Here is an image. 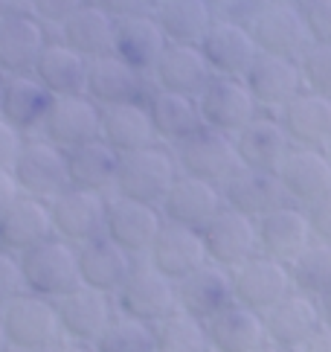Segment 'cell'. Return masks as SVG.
<instances>
[{
    "instance_id": "cell-1",
    "label": "cell",
    "mask_w": 331,
    "mask_h": 352,
    "mask_svg": "<svg viewBox=\"0 0 331 352\" xmlns=\"http://www.w3.org/2000/svg\"><path fill=\"white\" fill-rule=\"evenodd\" d=\"M177 175H181V169H177L172 146L151 143V146L137 148V152L119 155V172H117L113 195L160 207L166 192L177 181Z\"/></svg>"
},
{
    "instance_id": "cell-2",
    "label": "cell",
    "mask_w": 331,
    "mask_h": 352,
    "mask_svg": "<svg viewBox=\"0 0 331 352\" xmlns=\"http://www.w3.org/2000/svg\"><path fill=\"white\" fill-rule=\"evenodd\" d=\"M18 259H21V274H23V288L38 297L61 300L73 288L82 285L79 250H76V245L65 242L58 236H49L41 245L23 250Z\"/></svg>"
},
{
    "instance_id": "cell-3",
    "label": "cell",
    "mask_w": 331,
    "mask_h": 352,
    "mask_svg": "<svg viewBox=\"0 0 331 352\" xmlns=\"http://www.w3.org/2000/svg\"><path fill=\"white\" fill-rule=\"evenodd\" d=\"M0 320H3V332L9 338V346L49 352L65 341L56 300L38 297L32 292H21L18 297H12L9 303L0 309Z\"/></svg>"
},
{
    "instance_id": "cell-4",
    "label": "cell",
    "mask_w": 331,
    "mask_h": 352,
    "mask_svg": "<svg viewBox=\"0 0 331 352\" xmlns=\"http://www.w3.org/2000/svg\"><path fill=\"white\" fill-rule=\"evenodd\" d=\"M12 175L18 181L21 195L41 201H53L58 192H65L70 186L65 148L44 140L41 134H30L23 140L15 163H12Z\"/></svg>"
},
{
    "instance_id": "cell-5",
    "label": "cell",
    "mask_w": 331,
    "mask_h": 352,
    "mask_svg": "<svg viewBox=\"0 0 331 352\" xmlns=\"http://www.w3.org/2000/svg\"><path fill=\"white\" fill-rule=\"evenodd\" d=\"M172 152L181 175H192V178L218 184V186L241 166L236 152V137L215 131L209 125H201L198 131L183 137L181 143H174Z\"/></svg>"
},
{
    "instance_id": "cell-6",
    "label": "cell",
    "mask_w": 331,
    "mask_h": 352,
    "mask_svg": "<svg viewBox=\"0 0 331 352\" xmlns=\"http://www.w3.org/2000/svg\"><path fill=\"white\" fill-rule=\"evenodd\" d=\"M113 303L119 311L155 326L163 318H169L172 311H177L174 280L160 274L148 259H137L131 274L119 285V292L113 294Z\"/></svg>"
},
{
    "instance_id": "cell-7",
    "label": "cell",
    "mask_w": 331,
    "mask_h": 352,
    "mask_svg": "<svg viewBox=\"0 0 331 352\" xmlns=\"http://www.w3.org/2000/svg\"><path fill=\"white\" fill-rule=\"evenodd\" d=\"M49 216H53V230L58 239L70 245H84L96 236H105L108 219V195L93 190H79L67 186L49 201Z\"/></svg>"
},
{
    "instance_id": "cell-8",
    "label": "cell",
    "mask_w": 331,
    "mask_h": 352,
    "mask_svg": "<svg viewBox=\"0 0 331 352\" xmlns=\"http://www.w3.org/2000/svg\"><path fill=\"white\" fill-rule=\"evenodd\" d=\"M294 292V280H290V265L276 256L259 254L250 256L247 262H241L238 268H233V294L241 306L256 309L264 314L267 309H273L279 300H285Z\"/></svg>"
},
{
    "instance_id": "cell-9",
    "label": "cell",
    "mask_w": 331,
    "mask_h": 352,
    "mask_svg": "<svg viewBox=\"0 0 331 352\" xmlns=\"http://www.w3.org/2000/svg\"><path fill=\"white\" fill-rule=\"evenodd\" d=\"M151 91H155L151 76L139 73L119 56L108 53V56L87 61L84 94L91 96L99 108L122 105V102H146Z\"/></svg>"
},
{
    "instance_id": "cell-10",
    "label": "cell",
    "mask_w": 331,
    "mask_h": 352,
    "mask_svg": "<svg viewBox=\"0 0 331 352\" xmlns=\"http://www.w3.org/2000/svg\"><path fill=\"white\" fill-rule=\"evenodd\" d=\"M163 212L155 204H143L134 198L108 195V219H105V236L113 239L122 250H128L134 259H146L151 245L163 228Z\"/></svg>"
},
{
    "instance_id": "cell-11",
    "label": "cell",
    "mask_w": 331,
    "mask_h": 352,
    "mask_svg": "<svg viewBox=\"0 0 331 352\" xmlns=\"http://www.w3.org/2000/svg\"><path fill=\"white\" fill-rule=\"evenodd\" d=\"M198 108L203 125L233 137L259 114L250 87L244 85V79L236 76H212L207 87L198 94Z\"/></svg>"
},
{
    "instance_id": "cell-12",
    "label": "cell",
    "mask_w": 331,
    "mask_h": 352,
    "mask_svg": "<svg viewBox=\"0 0 331 352\" xmlns=\"http://www.w3.org/2000/svg\"><path fill=\"white\" fill-rule=\"evenodd\" d=\"M247 27L259 53L299 58L311 44L299 3H264Z\"/></svg>"
},
{
    "instance_id": "cell-13",
    "label": "cell",
    "mask_w": 331,
    "mask_h": 352,
    "mask_svg": "<svg viewBox=\"0 0 331 352\" xmlns=\"http://www.w3.org/2000/svg\"><path fill=\"white\" fill-rule=\"evenodd\" d=\"M38 134L65 152L73 146L91 143L102 137V108L87 94L53 96V105H49Z\"/></svg>"
},
{
    "instance_id": "cell-14",
    "label": "cell",
    "mask_w": 331,
    "mask_h": 352,
    "mask_svg": "<svg viewBox=\"0 0 331 352\" xmlns=\"http://www.w3.org/2000/svg\"><path fill=\"white\" fill-rule=\"evenodd\" d=\"M201 233H203V248H207V259L227 271L238 268L241 262L259 254L256 219L236 212L230 207H224Z\"/></svg>"
},
{
    "instance_id": "cell-15",
    "label": "cell",
    "mask_w": 331,
    "mask_h": 352,
    "mask_svg": "<svg viewBox=\"0 0 331 352\" xmlns=\"http://www.w3.org/2000/svg\"><path fill=\"white\" fill-rule=\"evenodd\" d=\"M276 175L288 201H294L299 207H311L314 201L331 192V163L326 148L290 146V152L285 155Z\"/></svg>"
},
{
    "instance_id": "cell-16",
    "label": "cell",
    "mask_w": 331,
    "mask_h": 352,
    "mask_svg": "<svg viewBox=\"0 0 331 352\" xmlns=\"http://www.w3.org/2000/svg\"><path fill=\"white\" fill-rule=\"evenodd\" d=\"M177 294V309L186 311L189 318L207 323L215 311L230 306L233 294V271H227L215 262H203L195 271H189L183 280L174 283Z\"/></svg>"
},
{
    "instance_id": "cell-17",
    "label": "cell",
    "mask_w": 331,
    "mask_h": 352,
    "mask_svg": "<svg viewBox=\"0 0 331 352\" xmlns=\"http://www.w3.org/2000/svg\"><path fill=\"white\" fill-rule=\"evenodd\" d=\"M56 309L65 341L96 344V338L105 332L108 320L117 311V303H113L111 294H102L91 285H79L70 294L56 300Z\"/></svg>"
},
{
    "instance_id": "cell-18",
    "label": "cell",
    "mask_w": 331,
    "mask_h": 352,
    "mask_svg": "<svg viewBox=\"0 0 331 352\" xmlns=\"http://www.w3.org/2000/svg\"><path fill=\"white\" fill-rule=\"evenodd\" d=\"M244 85L250 87L259 111H271V114H279L305 87L299 61L285 56H271V53L256 56V61L244 73Z\"/></svg>"
},
{
    "instance_id": "cell-19",
    "label": "cell",
    "mask_w": 331,
    "mask_h": 352,
    "mask_svg": "<svg viewBox=\"0 0 331 352\" xmlns=\"http://www.w3.org/2000/svg\"><path fill=\"white\" fill-rule=\"evenodd\" d=\"M201 53L207 58L212 76H236L244 79V73L259 56V47L253 41L250 27L230 21H212V27L201 38Z\"/></svg>"
},
{
    "instance_id": "cell-20",
    "label": "cell",
    "mask_w": 331,
    "mask_h": 352,
    "mask_svg": "<svg viewBox=\"0 0 331 352\" xmlns=\"http://www.w3.org/2000/svg\"><path fill=\"white\" fill-rule=\"evenodd\" d=\"M224 210V195L218 184L192 178V175H177L172 190L166 192L160 212L166 221L183 224V228L203 230L207 224Z\"/></svg>"
},
{
    "instance_id": "cell-21",
    "label": "cell",
    "mask_w": 331,
    "mask_h": 352,
    "mask_svg": "<svg viewBox=\"0 0 331 352\" xmlns=\"http://www.w3.org/2000/svg\"><path fill=\"white\" fill-rule=\"evenodd\" d=\"M256 224H259V250L282 262L297 259L314 242L308 210L294 204V201H285V204L273 207L271 212H264V216L256 219Z\"/></svg>"
},
{
    "instance_id": "cell-22",
    "label": "cell",
    "mask_w": 331,
    "mask_h": 352,
    "mask_svg": "<svg viewBox=\"0 0 331 352\" xmlns=\"http://www.w3.org/2000/svg\"><path fill=\"white\" fill-rule=\"evenodd\" d=\"M166 44H169V38L160 30L151 9L117 18V27H113V56L128 61L131 67L146 73V76H151V70L160 61Z\"/></svg>"
},
{
    "instance_id": "cell-23",
    "label": "cell",
    "mask_w": 331,
    "mask_h": 352,
    "mask_svg": "<svg viewBox=\"0 0 331 352\" xmlns=\"http://www.w3.org/2000/svg\"><path fill=\"white\" fill-rule=\"evenodd\" d=\"M290 137L285 131L279 114L271 111H259L244 129L236 134V152L241 166L250 169H264V172H276L282 166L285 155L290 152Z\"/></svg>"
},
{
    "instance_id": "cell-24",
    "label": "cell",
    "mask_w": 331,
    "mask_h": 352,
    "mask_svg": "<svg viewBox=\"0 0 331 352\" xmlns=\"http://www.w3.org/2000/svg\"><path fill=\"white\" fill-rule=\"evenodd\" d=\"M323 320H320V306L317 300L302 294V292H290L285 300H279L273 309L264 311V329H267V341L290 349V352H299L302 344L320 329Z\"/></svg>"
},
{
    "instance_id": "cell-25",
    "label": "cell",
    "mask_w": 331,
    "mask_h": 352,
    "mask_svg": "<svg viewBox=\"0 0 331 352\" xmlns=\"http://www.w3.org/2000/svg\"><path fill=\"white\" fill-rule=\"evenodd\" d=\"M49 236H56L49 201L18 195L0 212V248L9 250V254L21 256L23 250L41 245Z\"/></svg>"
},
{
    "instance_id": "cell-26",
    "label": "cell",
    "mask_w": 331,
    "mask_h": 352,
    "mask_svg": "<svg viewBox=\"0 0 331 352\" xmlns=\"http://www.w3.org/2000/svg\"><path fill=\"white\" fill-rule=\"evenodd\" d=\"M203 326H207L212 352H256L267 344L264 314L241 306L238 300L215 311Z\"/></svg>"
},
{
    "instance_id": "cell-27",
    "label": "cell",
    "mask_w": 331,
    "mask_h": 352,
    "mask_svg": "<svg viewBox=\"0 0 331 352\" xmlns=\"http://www.w3.org/2000/svg\"><path fill=\"white\" fill-rule=\"evenodd\" d=\"M146 259L174 283L183 280L189 271H195L203 262H209L207 248H203V233L183 228V224H174V221H163V228Z\"/></svg>"
},
{
    "instance_id": "cell-28",
    "label": "cell",
    "mask_w": 331,
    "mask_h": 352,
    "mask_svg": "<svg viewBox=\"0 0 331 352\" xmlns=\"http://www.w3.org/2000/svg\"><path fill=\"white\" fill-rule=\"evenodd\" d=\"M221 195H224V207L244 212L250 219H259L288 201L276 172L250 169V166H238L230 178L221 184Z\"/></svg>"
},
{
    "instance_id": "cell-29",
    "label": "cell",
    "mask_w": 331,
    "mask_h": 352,
    "mask_svg": "<svg viewBox=\"0 0 331 352\" xmlns=\"http://www.w3.org/2000/svg\"><path fill=\"white\" fill-rule=\"evenodd\" d=\"M49 38H53V30H47L35 15L3 18L0 21V73L3 76L32 73Z\"/></svg>"
},
{
    "instance_id": "cell-30",
    "label": "cell",
    "mask_w": 331,
    "mask_h": 352,
    "mask_svg": "<svg viewBox=\"0 0 331 352\" xmlns=\"http://www.w3.org/2000/svg\"><path fill=\"white\" fill-rule=\"evenodd\" d=\"M53 105V94L38 82L35 73L3 76V99H0V117L12 122L21 134H38Z\"/></svg>"
},
{
    "instance_id": "cell-31",
    "label": "cell",
    "mask_w": 331,
    "mask_h": 352,
    "mask_svg": "<svg viewBox=\"0 0 331 352\" xmlns=\"http://www.w3.org/2000/svg\"><path fill=\"white\" fill-rule=\"evenodd\" d=\"M79 250V276L82 285H91L102 294H117L119 285L125 283V276L134 268V256L128 250H122L113 239L96 236L91 242H84L76 248Z\"/></svg>"
},
{
    "instance_id": "cell-32",
    "label": "cell",
    "mask_w": 331,
    "mask_h": 352,
    "mask_svg": "<svg viewBox=\"0 0 331 352\" xmlns=\"http://www.w3.org/2000/svg\"><path fill=\"white\" fill-rule=\"evenodd\" d=\"M209 79L212 70L198 44H166L160 61L151 70V85L155 87L186 96H198Z\"/></svg>"
},
{
    "instance_id": "cell-33",
    "label": "cell",
    "mask_w": 331,
    "mask_h": 352,
    "mask_svg": "<svg viewBox=\"0 0 331 352\" xmlns=\"http://www.w3.org/2000/svg\"><path fill=\"white\" fill-rule=\"evenodd\" d=\"M279 120H282L294 146L326 148L331 140V96L302 87V91L279 111Z\"/></svg>"
},
{
    "instance_id": "cell-34",
    "label": "cell",
    "mask_w": 331,
    "mask_h": 352,
    "mask_svg": "<svg viewBox=\"0 0 331 352\" xmlns=\"http://www.w3.org/2000/svg\"><path fill=\"white\" fill-rule=\"evenodd\" d=\"M65 155H67L70 186L105 192V195L113 192V186H117V172H119V152L113 146H108L102 137H96L91 143L67 148Z\"/></svg>"
},
{
    "instance_id": "cell-35",
    "label": "cell",
    "mask_w": 331,
    "mask_h": 352,
    "mask_svg": "<svg viewBox=\"0 0 331 352\" xmlns=\"http://www.w3.org/2000/svg\"><path fill=\"white\" fill-rule=\"evenodd\" d=\"M32 73L53 96L84 94L87 58L82 53H76L73 47H67L58 35H53L47 41V47L41 50V56H38Z\"/></svg>"
},
{
    "instance_id": "cell-36",
    "label": "cell",
    "mask_w": 331,
    "mask_h": 352,
    "mask_svg": "<svg viewBox=\"0 0 331 352\" xmlns=\"http://www.w3.org/2000/svg\"><path fill=\"white\" fill-rule=\"evenodd\" d=\"M146 105H148V117H151V125H155L157 140L166 146L181 143L183 137H189L203 125L198 96H186V94L155 87V91L148 94Z\"/></svg>"
},
{
    "instance_id": "cell-37",
    "label": "cell",
    "mask_w": 331,
    "mask_h": 352,
    "mask_svg": "<svg viewBox=\"0 0 331 352\" xmlns=\"http://www.w3.org/2000/svg\"><path fill=\"white\" fill-rule=\"evenodd\" d=\"M102 140L117 148L119 155L160 143L146 102H122L102 108Z\"/></svg>"
},
{
    "instance_id": "cell-38",
    "label": "cell",
    "mask_w": 331,
    "mask_h": 352,
    "mask_svg": "<svg viewBox=\"0 0 331 352\" xmlns=\"http://www.w3.org/2000/svg\"><path fill=\"white\" fill-rule=\"evenodd\" d=\"M113 27H117V18H111L102 9L84 3L53 35H58L67 47H73L76 53H82L91 61V58L113 53Z\"/></svg>"
},
{
    "instance_id": "cell-39",
    "label": "cell",
    "mask_w": 331,
    "mask_h": 352,
    "mask_svg": "<svg viewBox=\"0 0 331 352\" xmlns=\"http://www.w3.org/2000/svg\"><path fill=\"white\" fill-rule=\"evenodd\" d=\"M151 12L169 44H201L215 21L207 0H155Z\"/></svg>"
},
{
    "instance_id": "cell-40",
    "label": "cell",
    "mask_w": 331,
    "mask_h": 352,
    "mask_svg": "<svg viewBox=\"0 0 331 352\" xmlns=\"http://www.w3.org/2000/svg\"><path fill=\"white\" fill-rule=\"evenodd\" d=\"M155 352H212L207 326L177 309L155 323Z\"/></svg>"
},
{
    "instance_id": "cell-41",
    "label": "cell",
    "mask_w": 331,
    "mask_h": 352,
    "mask_svg": "<svg viewBox=\"0 0 331 352\" xmlns=\"http://www.w3.org/2000/svg\"><path fill=\"white\" fill-rule=\"evenodd\" d=\"M93 346L96 352H155V326L117 309Z\"/></svg>"
},
{
    "instance_id": "cell-42",
    "label": "cell",
    "mask_w": 331,
    "mask_h": 352,
    "mask_svg": "<svg viewBox=\"0 0 331 352\" xmlns=\"http://www.w3.org/2000/svg\"><path fill=\"white\" fill-rule=\"evenodd\" d=\"M288 265H290V280H294L297 292L317 300L331 288V245L314 239V242L305 248L297 259H290Z\"/></svg>"
},
{
    "instance_id": "cell-43",
    "label": "cell",
    "mask_w": 331,
    "mask_h": 352,
    "mask_svg": "<svg viewBox=\"0 0 331 352\" xmlns=\"http://www.w3.org/2000/svg\"><path fill=\"white\" fill-rule=\"evenodd\" d=\"M297 61H299L302 85L308 87V91L331 96V47H326V44H308V47H305V53Z\"/></svg>"
},
{
    "instance_id": "cell-44",
    "label": "cell",
    "mask_w": 331,
    "mask_h": 352,
    "mask_svg": "<svg viewBox=\"0 0 331 352\" xmlns=\"http://www.w3.org/2000/svg\"><path fill=\"white\" fill-rule=\"evenodd\" d=\"M311 44L331 47V0H299Z\"/></svg>"
},
{
    "instance_id": "cell-45",
    "label": "cell",
    "mask_w": 331,
    "mask_h": 352,
    "mask_svg": "<svg viewBox=\"0 0 331 352\" xmlns=\"http://www.w3.org/2000/svg\"><path fill=\"white\" fill-rule=\"evenodd\" d=\"M215 21H230V23H247L256 18V12L264 6V0H207Z\"/></svg>"
},
{
    "instance_id": "cell-46",
    "label": "cell",
    "mask_w": 331,
    "mask_h": 352,
    "mask_svg": "<svg viewBox=\"0 0 331 352\" xmlns=\"http://www.w3.org/2000/svg\"><path fill=\"white\" fill-rule=\"evenodd\" d=\"M21 292H27V288H23L21 259L0 248V309H3L12 297H18Z\"/></svg>"
},
{
    "instance_id": "cell-47",
    "label": "cell",
    "mask_w": 331,
    "mask_h": 352,
    "mask_svg": "<svg viewBox=\"0 0 331 352\" xmlns=\"http://www.w3.org/2000/svg\"><path fill=\"white\" fill-rule=\"evenodd\" d=\"M79 6H84V0H32V15L56 32Z\"/></svg>"
},
{
    "instance_id": "cell-48",
    "label": "cell",
    "mask_w": 331,
    "mask_h": 352,
    "mask_svg": "<svg viewBox=\"0 0 331 352\" xmlns=\"http://www.w3.org/2000/svg\"><path fill=\"white\" fill-rule=\"evenodd\" d=\"M308 210V221H311V233L317 242H326L331 245V192L320 201H314L311 207H305Z\"/></svg>"
},
{
    "instance_id": "cell-49",
    "label": "cell",
    "mask_w": 331,
    "mask_h": 352,
    "mask_svg": "<svg viewBox=\"0 0 331 352\" xmlns=\"http://www.w3.org/2000/svg\"><path fill=\"white\" fill-rule=\"evenodd\" d=\"M23 140H27V134H21L15 125L0 117V166L3 169H12V163H15Z\"/></svg>"
},
{
    "instance_id": "cell-50",
    "label": "cell",
    "mask_w": 331,
    "mask_h": 352,
    "mask_svg": "<svg viewBox=\"0 0 331 352\" xmlns=\"http://www.w3.org/2000/svg\"><path fill=\"white\" fill-rule=\"evenodd\" d=\"M84 3L102 9V12H105V15H111V18H125V15H134V12L151 9L148 0H84Z\"/></svg>"
},
{
    "instance_id": "cell-51",
    "label": "cell",
    "mask_w": 331,
    "mask_h": 352,
    "mask_svg": "<svg viewBox=\"0 0 331 352\" xmlns=\"http://www.w3.org/2000/svg\"><path fill=\"white\" fill-rule=\"evenodd\" d=\"M18 195H21V190H18L15 175H12V169H3V166H0V212H3Z\"/></svg>"
},
{
    "instance_id": "cell-52",
    "label": "cell",
    "mask_w": 331,
    "mask_h": 352,
    "mask_svg": "<svg viewBox=\"0 0 331 352\" xmlns=\"http://www.w3.org/2000/svg\"><path fill=\"white\" fill-rule=\"evenodd\" d=\"M299 352H331V329H326V326H320L308 341L302 344Z\"/></svg>"
},
{
    "instance_id": "cell-53",
    "label": "cell",
    "mask_w": 331,
    "mask_h": 352,
    "mask_svg": "<svg viewBox=\"0 0 331 352\" xmlns=\"http://www.w3.org/2000/svg\"><path fill=\"white\" fill-rule=\"evenodd\" d=\"M32 15V0H0V21Z\"/></svg>"
},
{
    "instance_id": "cell-54",
    "label": "cell",
    "mask_w": 331,
    "mask_h": 352,
    "mask_svg": "<svg viewBox=\"0 0 331 352\" xmlns=\"http://www.w3.org/2000/svg\"><path fill=\"white\" fill-rule=\"evenodd\" d=\"M317 306H320V320H323V326H326V329H331V288H328L326 294L317 297Z\"/></svg>"
},
{
    "instance_id": "cell-55",
    "label": "cell",
    "mask_w": 331,
    "mask_h": 352,
    "mask_svg": "<svg viewBox=\"0 0 331 352\" xmlns=\"http://www.w3.org/2000/svg\"><path fill=\"white\" fill-rule=\"evenodd\" d=\"M49 352H96L93 344H76V341H61L56 349H49Z\"/></svg>"
},
{
    "instance_id": "cell-56",
    "label": "cell",
    "mask_w": 331,
    "mask_h": 352,
    "mask_svg": "<svg viewBox=\"0 0 331 352\" xmlns=\"http://www.w3.org/2000/svg\"><path fill=\"white\" fill-rule=\"evenodd\" d=\"M6 349H9V338L3 332V320H0V352H6Z\"/></svg>"
},
{
    "instance_id": "cell-57",
    "label": "cell",
    "mask_w": 331,
    "mask_h": 352,
    "mask_svg": "<svg viewBox=\"0 0 331 352\" xmlns=\"http://www.w3.org/2000/svg\"><path fill=\"white\" fill-rule=\"evenodd\" d=\"M256 352H290V349H282V346H276V344H271V341H267L262 349H256Z\"/></svg>"
},
{
    "instance_id": "cell-58",
    "label": "cell",
    "mask_w": 331,
    "mask_h": 352,
    "mask_svg": "<svg viewBox=\"0 0 331 352\" xmlns=\"http://www.w3.org/2000/svg\"><path fill=\"white\" fill-rule=\"evenodd\" d=\"M264 3H299V0H264Z\"/></svg>"
},
{
    "instance_id": "cell-59",
    "label": "cell",
    "mask_w": 331,
    "mask_h": 352,
    "mask_svg": "<svg viewBox=\"0 0 331 352\" xmlns=\"http://www.w3.org/2000/svg\"><path fill=\"white\" fill-rule=\"evenodd\" d=\"M6 352H32V349H18V346H9Z\"/></svg>"
},
{
    "instance_id": "cell-60",
    "label": "cell",
    "mask_w": 331,
    "mask_h": 352,
    "mask_svg": "<svg viewBox=\"0 0 331 352\" xmlns=\"http://www.w3.org/2000/svg\"><path fill=\"white\" fill-rule=\"evenodd\" d=\"M0 99H3V73H0Z\"/></svg>"
},
{
    "instance_id": "cell-61",
    "label": "cell",
    "mask_w": 331,
    "mask_h": 352,
    "mask_svg": "<svg viewBox=\"0 0 331 352\" xmlns=\"http://www.w3.org/2000/svg\"><path fill=\"white\" fill-rule=\"evenodd\" d=\"M326 155H328V163H331V140H328V146H326Z\"/></svg>"
},
{
    "instance_id": "cell-62",
    "label": "cell",
    "mask_w": 331,
    "mask_h": 352,
    "mask_svg": "<svg viewBox=\"0 0 331 352\" xmlns=\"http://www.w3.org/2000/svg\"><path fill=\"white\" fill-rule=\"evenodd\" d=\"M148 3H155V0H148Z\"/></svg>"
}]
</instances>
